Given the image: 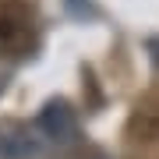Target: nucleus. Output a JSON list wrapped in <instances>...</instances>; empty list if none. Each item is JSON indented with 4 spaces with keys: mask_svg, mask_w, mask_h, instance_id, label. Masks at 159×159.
Returning a JSON list of instances; mask_svg holds the SVG:
<instances>
[{
    "mask_svg": "<svg viewBox=\"0 0 159 159\" xmlns=\"http://www.w3.org/2000/svg\"><path fill=\"white\" fill-rule=\"evenodd\" d=\"M127 131H131L134 142H156L159 138V110L156 106H138L134 113H131Z\"/></svg>",
    "mask_w": 159,
    "mask_h": 159,
    "instance_id": "nucleus-3",
    "label": "nucleus"
},
{
    "mask_svg": "<svg viewBox=\"0 0 159 159\" xmlns=\"http://www.w3.org/2000/svg\"><path fill=\"white\" fill-rule=\"evenodd\" d=\"M35 46V14L25 0H0V57H25Z\"/></svg>",
    "mask_w": 159,
    "mask_h": 159,
    "instance_id": "nucleus-1",
    "label": "nucleus"
},
{
    "mask_svg": "<svg viewBox=\"0 0 159 159\" xmlns=\"http://www.w3.org/2000/svg\"><path fill=\"white\" fill-rule=\"evenodd\" d=\"M39 124H43L46 134L57 138V142H67V138L74 134V113H71V106L64 99H50V102H46Z\"/></svg>",
    "mask_w": 159,
    "mask_h": 159,
    "instance_id": "nucleus-2",
    "label": "nucleus"
}]
</instances>
